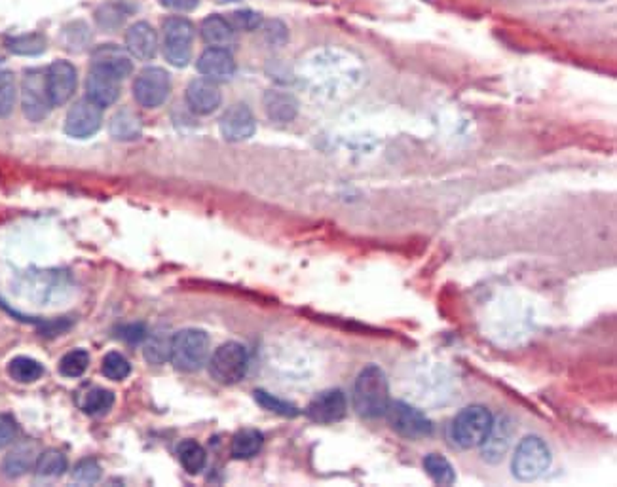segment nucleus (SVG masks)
Here are the masks:
<instances>
[{
	"label": "nucleus",
	"mask_w": 617,
	"mask_h": 487,
	"mask_svg": "<svg viewBox=\"0 0 617 487\" xmlns=\"http://www.w3.org/2000/svg\"><path fill=\"white\" fill-rule=\"evenodd\" d=\"M86 97L101 108L114 104L120 97V80L91 69L86 80Z\"/></svg>",
	"instance_id": "obj_18"
},
{
	"label": "nucleus",
	"mask_w": 617,
	"mask_h": 487,
	"mask_svg": "<svg viewBox=\"0 0 617 487\" xmlns=\"http://www.w3.org/2000/svg\"><path fill=\"white\" fill-rule=\"evenodd\" d=\"M551 450L540 437H527L517 445L513 457V475L520 482H534L542 478L551 467Z\"/></svg>",
	"instance_id": "obj_4"
},
{
	"label": "nucleus",
	"mask_w": 617,
	"mask_h": 487,
	"mask_svg": "<svg viewBox=\"0 0 617 487\" xmlns=\"http://www.w3.org/2000/svg\"><path fill=\"white\" fill-rule=\"evenodd\" d=\"M254 398H257V402L262 406V408L270 410V412H274V414L285 415V417H294V415L299 414V410L294 408L293 404L279 400V398H276L274 395H268V392H264V390H254Z\"/></svg>",
	"instance_id": "obj_35"
},
{
	"label": "nucleus",
	"mask_w": 617,
	"mask_h": 487,
	"mask_svg": "<svg viewBox=\"0 0 617 487\" xmlns=\"http://www.w3.org/2000/svg\"><path fill=\"white\" fill-rule=\"evenodd\" d=\"M51 99L46 86V71H27L21 82V108L31 121L44 120L51 111Z\"/></svg>",
	"instance_id": "obj_7"
},
{
	"label": "nucleus",
	"mask_w": 617,
	"mask_h": 487,
	"mask_svg": "<svg viewBox=\"0 0 617 487\" xmlns=\"http://www.w3.org/2000/svg\"><path fill=\"white\" fill-rule=\"evenodd\" d=\"M424 468L427 472V476L439 485H452L456 482L454 467L450 465L449 459H445L439 453H429L424 459Z\"/></svg>",
	"instance_id": "obj_27"
},
{
	"label": "nucleus",
	"mask_w": 617,
	"mask_h": 487,
	"mask_svg": "<svg viewBox=\"0 0 617 487\" xmlns=\"http://www.w3.org/2000/svg\"><path fill=\"white\" fill-rule=\"evenodd\" d=\"M264 108L266 114L270 116L274 121H281V124H285V121L294 120L299 112V103L293 96L285 91L279 89H270L266 91L264 96Z\"/></svg>",
	"instance_id": "obj_21"
},
{
	"label": "nucleus",
	"mask_w": 617,
	"mask_h": 487,
	"mask_svg": "<svg viewBox=\"0 0 617 487\" xmlns=\"http://www.w3.org/2000/svg\"><path fill=\"white\" fill-rule=\"evenodd\" d=\"M390 402V383L384 370L377 364H369L359 372L354 385L355 412L365 419H377L386 415Z\"/></svg>",
	"instance_id": "obj_1"
},
{
	"label": "nucleus",
	"mask_w": 617,
	"mask_h": 487,
	"mask_svg": "<svg viewBox=\"0 0 617 487\" xmlns=\"http://www.w3.org/2000/svg\"><path fill=\"white\" fill-rule=\"evenodd\" d=\"M126 46L128 53L141 61H149L158 51V35L149 23L139 21L129 27L126 33Z\"/></svg>",
	"instance_id": "obj_17"
},
{
	"label": "nucleus",
	"mask_w": 617,
	"mask_h": 487,
	"mask_svg": "<svg viewBox=\"0 0 617 487\" xmlns=\"http://www.w3.org/2000/svg\"><path fill=\"white\" fill-rule=\"evenodd\" d=\"M512 435L513 429L509 423H500V425H492L487 440L480 444L482 448V459L488 463H498L504 459L509 444H512Z\"/></svg>",
	"instance_id": "obj_20"
},
{
	"label": "nucleus",
	"mask_w": 617,
	"mask_h": 487,
	"mask_svg": "<svg viewBox=\"0 0 617 487\" xmlns=\"http://www.w3.org/2000/svg\"><path fill=\"white\" fill-rule=\"evenodd\" d=\"M228 23L232 25L234 31H254L259 29L262 18L261 13L251 12V10H239L230 13V18H228Z\"/></svg>",
	"instance_id": "obj_36"
},
{
	"label": "nucleus",
	"mask_w": 617,
	"mask_h": 487,
	"mask_svg": "<svg viewBox=\"0 0 617 487\" xmlns=\"http://www.w3.org/2000/svg\"><path fill=\"white\" fill-rule=\"evenodd\" d=\"M492 425L494 417L485 406H467V408H464L452 419L450 440L460 450L480 448V444L487 440Z\"/></svg>",
	"instance_id": "obj_2"
},
{
	"label": "nucleus",
	"mask_w": 617,
	"mask_h": 487,
	"mask_svg": "<svg viewBox=\"0 0 617 487\" xmlns=\"http://www.w3.org/2000/svg\"><path fill=\"white\" fill-rule=\"evenodd\" d=\"M171 91V80L169 74L164 69L158 66H151L144 69L133 84V96H136L137 103L146 108H156L164 104L169 97Z\"/></svg>",
	"instance_id": "obj_9"
},
{
	"label": "nucleus",
	"mask_w": 617,
	"mask_h": 487,
	"mask_svg": "<svg viewBox=\"0 0 617 487\" xmlns=\"http://www.w3.org/2000/svg\"><path fill=\"white\" fill-rule=\"evenodd\" d=\"M264 438L259 430L254 429H244L232 438L230 452L236 459H251L262 450Z\"/></svg>",
	"instance_id": "obj_24"
},
{
	"label": "nucleus",
	"mask_w": 617,
	"mask_h": 487,
	"mask_svg": "<svg viewBox=\"0 0 617 487\" xmlns=\"http://www.w3.org/2000/svg\"><path fill=\"white\" fill-rule=\"evenodd\" d=\"M386 417L397 435L407 440H420L433 432L432 421L420 410L412 408L405 402H390Z\"/></svg>",
	"instance_id": "obj_8"
},
{
	"label": "nucleus",
	"mask_w": 617,
	"mask_h": 487,
	"mask_svg": "<svg viewBox=\"0 0 617 487\" xmlns=\"http://www.w3.org/2000/svg\"><path fill=\"white\" fill-rule=\"evenodd\" d=\"M103 121V108L91 103L88 97L74 103V106L66 114L65 133L74 139H88L96 135Z\"/></svg>",
	"instance_id": "obj_10"
},
{
	"label": "nucleus",
	"mask_w": 617,
	"mask_h": 487,
	"mask_svg": "<svg viewBox=\"0 0 617 487\" xmlns=\"http://www.w3.org/2000/svg\"><path fill=\"white\" fill-rule=\"evenodd\" d=\"M78 84L76 69L69 61H56L46 71V86L53 106H61L69 103L74 96Z\"/></svg>",
	"instance_id": "obj_12"
},
{
	"label": "nucleus",
	"mask_w": 617,
	"mask_h": 487,
	"mask_svg": "<svg viewBox=\"0 0 617 487\" xmlns=\"http://www.w3.org/2000/svg\"><path fill=\"white\" fill-rule=\"evenodd\" d=\"M8 374L18 383H35L44 374V367L31 357H16L8 364Z\"/></svg>",
	"instance_id": "obj_25"
},
{
	"label": "nucleus",
	"mask_w": 617,
	"mask_h": 487,
	"mask_svg": "<svg viewBox=\"0 0 617 487\" xmlns=\"http://www.w3.org/2000/svg\"><path fill=\"white\" fill-rule=\"evenodd\" d=\"M199 0H162V4L173 12H191L198 6Z\"/></svg>",
	"instance_id": "obj_40"
},
{
	"label": "nucleus",
	"mask_w": 617,
	"mask_h": 487,
	"mask_svg": "<svg viewBox=\"0 0 617 487\" xmlns=\"http://www.w3.org/2000/svg\"><path fill=\"white\" fill-rule=\"evenodd\" d=\"M73 478L80 483H96L101 478V465L96 459H82V461L74 467Z\"/></svg>",
	"instance_id": "obj_37"
},
{
	"label": "nucleus",
	"mask_w": 617,
	"mask_h": 487,
	"mask_svg": "<svg viewBox=\"0 0 617 487\" xmlns=\"http://www.w3.org/2000/svg\"><path fill=\"white\" fill-rule=\"evenodd\" d=\"M348 412V400L340 389H329L319 392V395L308 404L306 415L319 425H331L344 419Z\"/></svg>",
	"instance_id": "obj_11"
},
{
	"label": "nucleus",
	"mask_w": 617,
	"mask_h": 487,
	"mask_svg": "<svg viewBox=\"0 0 617 487\" xmlns=\"http://www.w3.org/2000/svg\"><path fill=\"white\" fill-rule=\"evenodd\" d=\"M120 336H122L124 340H128V342H141V340H144V337H146V332H144V329L141 327V324H133V327L122 329V334H120Z\"/></svg>",
	"instance_id": "obj_41"
},
{
	"label": "nucleus",
	"mask_w": 617,
	"mask_h": 487,
	"mask_svg": "<svg viewBox=\"0 0 617 487\" xmlns=\"http://www.w3.org/2000/svg\"><path fill=\"white\" fill-rule=\"evenodd\" d=\"M114 404V395L106 389H91L88 395L84 397L82 408L90 415H99L109 412Z\"/></svg>",
	"instance_id": "obj_33"
},
{
	"label": "nucleus",
	"mask_w": 617,
	"mask_h": 487,
	"mask_svg": "<svg viewBox=\"0 0 617 487\" xmlns=\"http://www.w3.org/2000/svg\"><path fill=\"white\" fill-rule=\"evenodd\" d=\"M234 35L236 31L232 29V25L221 16H211L202 23V36L211 48H224L232 44Z\"/></svg>",
	"instance_id": "obj_22"
},
{
	"label": "nucleus",
	"mask_w": 617,
	"mask_h": 487,
	"mask_svg": "<svg viewBox=\"0 0 617 487\" xmlns=\"http://www.w3.org/2000/svg\"><path fill=\"white\" fill-rule=\"evenodd\" d=\"M40 452L35 442H23L16 445L3 461V472L8 478H20L35 468Z\"/></svg>",
	"instance_id": "obj_19"
},
{
	"label": "nucleus",
	"mask_w": 617,
	"mask_h": 487,
	"mask_svg": "<svg viewBox=\"0 0 617 487\" xmlns=\"http://www.w3.org/2000/svg\"><path fill=\"white\" fill-rule=\"evenodd\" d=\"M173 367L181 372L202 370L209 360V337L204 330L186 329L173 336L171 357Z\"/></svg>",
	"instance_id": "obj_3"
},
{
	"label": "nucleus",
	"mask_w": 617,
	"mask_h": 487,
	"mask_svg": "<svg viewBox=\"0 0 617 487\" xmlns=\"http://www.w3.org/2000/svg\"><path fill=\"white\" fill-rule=\"evenodd\" d=\"M101 370H103V374L106 377H109V380L120 382V380H124V377L129 375L131 367H129V362H128V359L124 355H120V353H116V351H113V353L105 355L103 364H101Z\"/></svg>",
	"instance_id": "obj_34"
},
{
	"label": "nucleus",
	"mask_w": 617,
	"mask_h": 487,
	"mask_svg": "<svg viewBox=\"0 0 617 487\" xmlns=\"http://www.w3.org/2000/svg\"><path fill=\"white\" fill-rule=\"evenodd\" d=\"M18 437L16 419L8 414H0V450H4Z\"/></svg>",
	"instance_id": "obj_38"
},
{
	"label": "nucleus",
	"mask_w": 617,
	"mask_h": 487,
	"mask_svg": "<svg viewBox=\"0 0 617 487\" xmlns=\"http://www.w3.org/2000/svg\"><path fill=\"white\" fill-rule=\"evenodd\" d=\"M194 27L184 18H169L164 23V56L176 66H186L192 58Z\"/></svg>",
	"instance_id": "obj_6"
},
{
	"label": "nucleus",
	"mask_w": 617,
	"mask_h": 487,
	"mask_svg": "<svg viewBox=\"0 0 617 487\" xmlns=\"http://www.w3.org/2000/svg\"><path fill=\"white\" fill-rule=\"evenodd\" d=\"M254 129H257V121L247 104H234L221 118V133L230 143L247 141L254 135Z\"/></svg>",
	"instance_id": "obj_13"
},
{
	"label": "nucleus",
	"mask_w": 617,
	"mask_h": 487,
	"mask_svg": "<svg viewBox=\"0 0 617 487\" xmlns=\"http://www.w3.org/2000/svg\"><path fill=\"white\" fill-rule=\"evenodd\" d=\"M18 101L16 80L10 71H0V118H8Z\"/></svg>",
	"instance_id": "obj_31"
},
{
	"label": "nucleus",
	"mask_w": 617,
	"mask_h": 487,
	"mask_svg": "<svg viewBox=\"0 0 617 487\" xmlns=\"http://www.w3.org/2000/svg\"><path fill=\"white\" fill-rule=\"evenodd\" d=\"M173 336L168 332H154L144 345V359L152 364H164L171 357Z\"/></svg>",
	"instance_id": "obj_29"
},
{
	"label": "nucleus",
	"mask_w": 617,
	"mask_h": 487,
	"mask_svg": "<svg viewBox=\"0 0 617 487\" xmlns=\"http://www.w3.org/2000/svg\"><path fill=\"white\" fill-rule=\"evenodd\" d=\"M8 50L16 56H38L46 50V38L38 33L13 36L6 43Z\"/></svg>",
	"instance_id": "obj_30"
},
{
	"label": "nucleus",
	"mask_w": 617,
	"mask_h": 487,
	"mask_svg": "<svg viewBox=\"0 0 617 487\" xmlns=\"http://www.w3.org/2000/svg\"><path fill=\"white\" fill-rule=\"evenodd\" d=\"M198 71L204 74V78L213 80V82L228 80L236 71V61L226 48H209L199 56Z\"/></svg>",
	"instance_id": "obj_16"
},
{
	"label": "nucleus",
	"mask_w": 617,
	"mask_h": 487,
	"mask_svg": "<svg viewBox=\"0 0 617 487\" xmlns=\"http://www.w3.org/2000/svg\"><path fill=\"white\" fill-rule=\"evenodd\" d=\"M141 131H143L141 118L136 112L128 111V108L116 112L113 116V120H111V135L118 141H133V139H137L139 135H141Z\"/></svg>",
	"instance_id": "obj_23"
},
{
	"label": "nucleus",
	"mask_w": 617,
	"mask_h": 487,
	"mask_svg": "<svg viewBox=\"0 0 617 487\" xmlns=\"http://www.w3.org/2000/svg\"><path fill=\"white\" fill-rule=\"evenodd\" d=\"M223 101V93L217 86V82H213L209 78H196L186 88V103H189L191 111L206 116L217 111Z\"/></svg>",
	"instance_id": "obj_14"
},
{
	"label": "nucleus",
	"mask_w": 617,
	"mask_h": 487,
	"mask_svg": "<svg viewBox=\"0 0 617 487\" xmlns=\"http://www.w3.org/2000/svg\"><path fill=\"white\" fill-rule=\"evenodd\" d=\"M90 367V355L84 349H74L59 362V372L65 377H80Z\"/></svg>",
	"instance_id": "obj_32"
},
{
	"label": "nucleus",
	"mask_w": 617,
	"mask_h": 487,
	"mask_svg": "<svg viewBox=\"0 0 617 487\" xmlns=\"http://www.w3.org/2000/svg\"><path fill=\"white\" fill-rule=\"evenodd\" d=\"M124 19V12H120L118 6H103L98 12V23L106 27V29H113V27H118Z\"/></svg>",
	"instance_id": "obj_39"
},
{
	"label": "nucleus",
	"mask_w": 617,
	"mask_h": 487,
	"mask_svg": "<svg viewBox=\"0 0 617 487\" xmlns=\"http://www.w3.org/2000/svg\"><path fill=\"white\" fill-rule=\"evenodd\" d=\"M35 470L43 478H59L66 470V457L58 450H46L38 455Z\"/></svg>",
	"instance_id": "obj_28"
},
{
	"label": "nucleus",
	"mask_w": 617,
	"mask_h": 487,
	"mask_svg": "<svg viewBox=\"0 0 617 487\" xmlns=\"http://www.w3.org/2000/svg\"><path fill=\"white\" fill-rule=\"evenodd\" d=\"M179 461L183 468L189 472V475H198L206 467V450L194 440H184L179 444L177 448Z\"/></svg>",
	"instance_id": "obj_26"
},
{
	"label": "nucleus",
	"mask_w": 617,
	"mask_h": 487,
	"mask_svg": "<svg viewBox=\"0 0 617 487\" xmlns=\"http://www.w3.org/2000/svg\"><path fill=\"white\" fill-rule=\"evenodd\" d=\"M207 364L209 374L215 382L223 385H234L246 377L249 368V355L241 344L228 342L215 351Z\"/></svg>",
	"instance_id": "obj_5"
},
{
	"label": "nucleus",
	"mask_w": 617,
	"mask_h": 487,
	"mask_svg": "<svg viewBox=\"0 0 617 487\" xmlns=\"http://www.w3.org/2000/svg\"><path fill=\"white\" fill-rule=\"evenodd\" d=\"M91 69H98L116 80H124L133 71V63L128 51L113 44H106L103 48H98L96 53H93Z\"/></svg>",
	"instance_id": "obj_15"
}]
</instances>
